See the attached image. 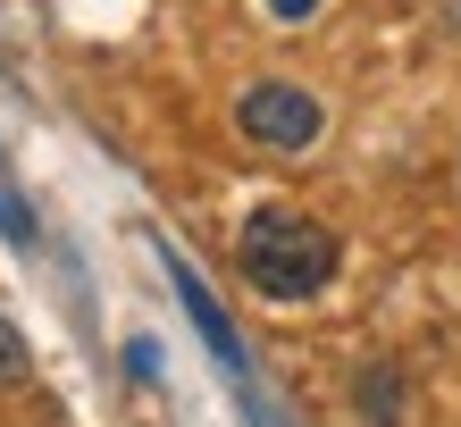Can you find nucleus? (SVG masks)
Returning <instances> with one entry per match:
<instances>
[{
  "label": "nucleus",
  "instance_id": "obj_1",
  "mask_svg": "<svg viewBox=\"0 0 461 427\" xmlns=\"http://www.w3.org/2000/svg\"><path fill=\"white\" fill-rule=\"evenodd\" d=\"M235 260H243V277H252L268 302H311V293L336 277L344 252H336V235L319 218H303V209H252Z\"/></svg>",
  "mask_w": 461,
  "mask_h": 427
},
{
  "label": "nucleus",
  "instance_id": "obj_5",
  "mask_svg": "<svg viewBox=\"0 0 461 427\" xmlns=\"http://www.w3.org/2000/svg\"><path fill=\"white\" fill-rule=\"evenodd\" d=\"M17 378H25V335L0 318V386H17Z\"/></svg>",
  "mask_w": 461,
  "mask_h": 427
},
{
  "label": "nucleus",
  "instance_id": "obj_6",
  "mask_svg": "<svg viewBox=\"0 0 461 427\" xmlns=\"http://www.w3.org/2000/svg\"><path fill=\"white\" fill-rule=\"evenodd\" d=\"M126 360H134V378H159V343L134 335V343H126Z\"/></svg>",
  "mask_w": 461,
  "mask_h": 427
},
{
  "label": "nucleus",
  "instance_id": "obj_2",
  "mask_svg": "<svg viewBox=\"0 0 461 427\" xmlns=\"http://www.w3.org/2000/svg\"><path fill=\"white\" fill-rule=\"evenodd\" d=\"M235 126H243L260 151H311L319 126H328V110H319V93L285 85V76H260V85L235 101Z\"/></svg>",
  "mask_w": 461,
  "mask_h": 427
},
{
  "label": "nucleus",
  "instance_id": "obj_3",
  "mask_svg": "<svg viewBox=\"0 0 461 427\" xmlns=\"http://www.w3.org/2000/svg\"><path fill=\"white\" fill-rule=\"evenodd\" d=\"M168 277H176V293H185V310H194V327L210 335V352L227 360V378H243V343H235V327L219 318V302H210V285H202L194 269H185V260H168Z\"/></svg>",
  "mask_w": 461,
  "mask_h": 427
},
{
  "label": "nucleus",
  "instance_id": "obj_4",
  "mask_svg": "<svg viewBox=\"0 0 461 427\" xmlns=\"http://www.w3.org/2000/svg\"><path fill=\"white\" fill-rule=\"evenodd\" d=\"M361 403H369L377 427H394V369H369V378H361Z\"/></svg>",
  "mask_w": 461,
  "mask_h": 427
},
{
  "label": "nucleus",
  "instance_id": "obj_7",
  "mask_svg": "<svg viewBox=\"0 0 461 427\" xmlns=\"http://www.w3.org/2000/svg\"><path fill=\"white\" fill-rule=\"evenodd\" d=\"M311 9H319V0H268V17H285V25H303Z\"/></svg>",
  "mask_w": 461,
  "mask_h": 427
}]
</instances>
